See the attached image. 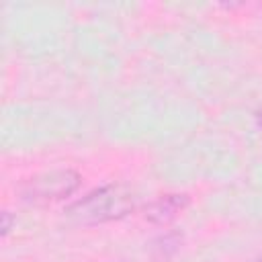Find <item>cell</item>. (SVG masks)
<instances>
[{
	"label": "cell",
	"mask_w": 262,
	"mask_h": 262,
	"mask_svg": "<svg viewBox=\"0 0 262 262\" xmlns=\"http://www.w3.org/2000/svg\"><path fill=\"white\" fill-rule=\"evenodd\" d=\"M135 207V194L125 184H106L94 188L68 207V215L80 223H102L121 219Z\"/></svg>",
	"instance_id": "1"
},
{
	"label": "cell",
	"mask_w": 262,
	"mask_h": 262,
	"mask_svg": "<svg viewBox=\"0 0 262 262\" xmlns=\"http://www.w3.org/2000/svg\"><path fill=\"white\" fill-rule=\"evenodd\" d=\"M80 184V176L72 170H49L29 178L23 186V199L33 203H47L59 201L70 196Z\"/></svg>",
	"instance_id": "2"
},
{
	"label": "cell",
	"mask_w": 262,
	"mask_h": 262,
	"mask_svg": "<svg viewBox=\"0 0 262 262\" xmlns=\"http://www.w3.org/2000/svg\"><path fill=\"white\" fill-rule=\"evenodd\" d=\"M186 205H188V196L186 194H166V196H160L158 201H154V203L147 205L145 217L149 221H154V223H168Z\"/></svg>",
	"instance_id": "3"
},
{
	"label": "cell",
	"mask_w": 262,
	"mask_h": 262,
	"mask_svg": "<svg viewBox=\"0 0 262 262\" xmlns=\"http://www.w3.org/2000/svg\"><path fill=\"white\" fill-rule=\"evenodd\" d=\"M258 123H260V125H262V113H260V115H258Z\"/></svg>",
	"instance_id": "4"
},
{
	"label": "cell",
	"mask_w": 262,
	"mask_h": 262,
	"mask_svg": "<svg viewBox=\"0 0 262 262\" xmlns=\"http://www.w3.org/2000/svg\"><path fill=\"white\" fill-rule=\"evenodd\" d=\"M256 262H262V258H258V260H256Z\"/></svg>",
	"instance_id": "5"
}]
</instances>
